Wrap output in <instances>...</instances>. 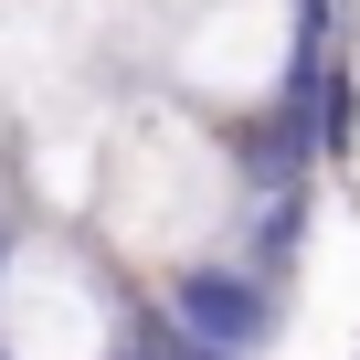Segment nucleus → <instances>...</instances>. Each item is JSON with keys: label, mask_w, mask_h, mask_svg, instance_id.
Returning <instances> with one entry per match:
<instances>
[{"label": "nucleus", "mask_w": 360, "mask_h": 360, "mask_svg": "<svg viewBox=\"0 0 360 360\" xmlns=\"http://www.w3.org/2000/svg\"><path fill=\"white\" fill-rule=\"evenodd\" d=\"M244 223V169L212 117H191L159 85L117 96L106 127V180H96V244L127 286H159L180 265H212Z\"/></svg>", "instance_id": "obj_1"}, {"label": "nucleus", "mask_w": 360, "mask_h": 360, "mask_svg": "<svg viewBox=\"0 0 360 360\" xmlns=\"http://www.w3.org/2000/svg\"><path fill=\"white\" fill-rule=\"evenodd\" d=\"M328 32V0H202L159 43V96L212 127H255L307 96V53Z\"/></svg>", "instance_id": "obj_2"}, {"label": "nucleus", "mask_w": 360, "mask_h": 360, "mask_svg": "<svg viewBox=\"0 0 360 360\" xmlns=\"http://www.w3.org/2000/svg\"><path fill=\"white\" fill-rule=\"evenodd\" d=\"M138 318L148 307L106 265L96 233L11 223V244H0V360H127Z\"/></svg>", "instance_id": "obj_3"}, {"label": "nucleus", "mask_w": 360, "mask_h": 360, "mask_svg": "<svg viewBox=\"0 0 360 360\" xmlns=\"http://www.w3.org/2000/svg\"><path fill=\"white\" fill-rule=\"evenodd\" d=\"M286 297H297V286H276V276H255V265L212 255V265L159 276V286H148V318H159L169 339L212 349V360H265V349L286 339Z\"/></svg>", "instance_id": "obj_4"}, {"label": "nucleus", "mask_w": 360, "mask_h": 360, "mask_svg": "<svg viewBox=\"0 0 360 360\" xmlns=\"http://www.w3.org/2000/svg\"><path fill=\"white\" fill-rule=\"evenodd\" d=\"M117 96H127V85L75 96L64 117H43V127H22V138H11V191H22V223H64V233H85V223H96V180H106V127H117Z\"/></svg>", "instance_id": "obj_5"}, {"label": "nucleus", "mask_w": 360, "mask_h": 360, "mask_svg": "<svg viewBox=\"0 0 360 360\" xmlns=\"http://www.w3.org/2000/svg\"><path fill=\"white\" fill-rule=\"evenodd\" d=\"M75 96H106V75H85V53L43 22V0H0V148L64 117Z\"/></svg>", "instance_id": "obj_6"}, {"label": "nucleus", "mask_w": 360, "mask_h": 360, "mask_svg": "<svg viewBox=\"0 0 360 360\" xmlns=\"http://www.w3.org/2000/svg\"><path fill=\"white\" fill-rule=\"evenodd\" d=\"M307 127H318V159H328V169L360 148V85H349V53L318 64V85H307Z\"/></svg>", "instance_id": "obj_7"}, {"label": "nucleus", "mask_w": 360, "mask_h": 360, "mask_svg": "<svg viewBox=\"0 0 360 360\" xmlns=\"http://www.w3.org/2000/svg\"><path fill=\"white\" fill-rule=\"evenodd\" d=\"M148 11H159V22H191V11H202V0H148Z\"/></svg>", "instance_id": "obj_8"}]
</instances>
